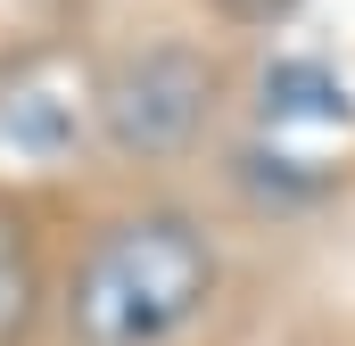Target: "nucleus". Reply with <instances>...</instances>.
Instances as JSON below:
<instances>
[{"mask_svg":"<svg viewBox=\"0 0 355 346\" xmlns=\"http://www.w3.org/2000/svg\"><path fill=\"white\" fill-rule=\"evenodd\" d=\"M215 248L190 215H124L91 239L67 322L83 346H166L207 305Z\"/></svg>","mask_w":355,"mask_h":346,"instance_id":"nucleus-1","label":"nucleus"},{"mask_svg":"<svg viewBox=\"0 0 355 346\" xmlns=\"http://www.w3.org/2000/svg\"><path fill=\"white\" fill-rule=\"evenodd\" d=\"M265 124H347V83L314 58L265 66Z\"/></svg>","mask_w":355,"mask_h":346,"instance_id":"nucleus-3","label":"nucleus"},{"mask_svg":"<svg viewBox=\"0 0 355 346\" xmlns=\"http://www.w3.org/2000/svg\"><path fill=\"white\" fill-rule=\"evenodd\" d=\"M25 305H33V264H25V231L0 215V338L25 322Z\"/></svg>","mask_w":355,"mask_h":346,"instance_id":"nucleus-4","label":"nucleus"},{"mask_svg":"<svg viewBox=\"0 0 355 346\" xmlns=\"http://www.w3.org/2000/svg\"><path fill=\"white\" fill-rule=\"evenodd\" d=\"M207 99H215L207 58L157 42V50H141V58H124V66L107 75L99 124H107V140H116L124 157H174L182 140L207 124Z\"/></svg>","mask_w":355,"mask_h":346,"instance_id":"nucleus-2","label":"nucleus"}]
</instances>
